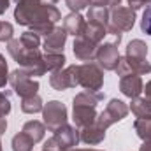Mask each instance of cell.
I'll list each match as a JSON object with an SVG mask.
<instances>
[{
  "instance_id": "40",
  "label": "cell",
  "mask_w": 151,
  "mask_h": 151,
  "mask_svg": "<svg viewBox=\"0 0 151 151\" xmlns=\"http://www.w3.org/2000/svg\"><path fill=\"white\" fill-rule=\"evenodd\" d=\"M0 135H2V134H0ZM0 151H2V141H0Z\"/></svg>"
},
{
  "instance_id": "32",
  "label": "cell",
  "mask_w": 151,
  "mask_h": 151,
  "mask_svg": "<svg viewBox=\"0 0 151 151\" xmlns=\"http://www.w3.org/2000/svg\"><path fill=\"white\" fill-rule=\"evenodd\" d=\"M121 4V0H91V5H100V7H107V9H114Z\"/></svg>"
},
{
  "instance_id": "25",
  "label": "cell",
  "mask_w": 151,
  "mask_h": 151,
  "mask_svg": "<svg viewBox=\"0 0 151 151\" xmlns=\"http://www.w3.org/2000/svg\"><path fill=\"white\" fill-rule=\"evenodd\" d=\"M65 55H51V53H44V63H46V70L47 72H55L65 67Z\"/></svg>"
},
{
  "instance_id": "5",
  "label": "cell",
  "mask_w": 151,
  "mask_h": 151,
  "mask_svg": "<svg viewBox=\"0 0 151 151\" xmlns=\"http://www.w3.org/2000/svg\"><path fill=\"white\" fill-rule=\"evenodd\" d=\"M135 11L132 7H123L118 5L111 9L109 16V25H107V35H113L114 40L121 42L123 32H130L135 25Z\"/></svg>"
},
{
  "instance_id": "29",
  "label": "cell",
  "mask_w": 151,
  "mask_h": 151,
  "mask_svg": "<svg viewBox=\"0 0 151 151\" xmlns=\"http://www.w3.org/2000/svg\"><path fill=\"white\" fill-rule=\"evenodd\" d=\"M141 30L151 37V5L146 7V11L142 12V19H141Z\"/></svg>"
},
{
  "instance_id": "37",
  "label": "cell",
  "mask_w": 151,
  "mask_h": 151,
  "mask_svg": "<svg viewBox=\"0 0 151 151\" xmlns=\"http://www.w3.org/2000/svg\"><path fill=\"white\" fill-rule=\"evenodd\" d=\"M139 151H151V141H146V142L139 148Z\"/></svg>"
},
{
  "instance_id": "42",
  "label": "cell",
  "mask_w": 151,
  "mask_h": 151,
  "mask_svg": "<svg viewBox=\"0 0 151 151\" xmlns=\"http://www.w3.org/2000/svg\"><path fill=\"white\" fill-rule=\"evenodd\" d=\"M42 151H49V150H42Z\"/></svg>"
},
{
  "instance_id": "11",
  "label": "cell",
  "mask_w": 151,
  "mask_h": 151,
  "mask_svg": "<svg viewBox=\"0 0 151 151\" xmlns=\"http://www.w3.org/2000/svg\"><path fill=\"white\" fill-rule=\"evenodd\" d=\"M118 42L113 40V42H102L97 49V63L104 69V70H116L118 63H119V51H118Z\"/></svg>"
},
{
  "instance_id": "12",
  "label": "cell",
  "mask_w": 151,
  "mask_h": 151,
  "mask_svg": "<svg viewBox=\"0 0 151 151\" xmlns=\"http://www.w3.org/2000/svg\"><path fill=\"white\" fill-rule=\"evenodd\" d=\"M67 30L62 27H55L51 30V34H47V37L44 39V53H51V55H62L63 53V46L67 42Z\"/></svg>"
},
{
  "instance_id": "36",
  "label": "cell",
  "mask_w": 151,
  "mask_h": 151,
  "mask_svg": "<svg viewBox=\"0 0 151 151\" xmlns=\"http://www.w3.org/2000/svg\"><path fill=\"white\" fill-rule=\"evenodd\" d=\"M142 91L146 93V99H150V100H151V81L146 83V86H144V90H142Z\"/></svg>"
},
{
  "instance_id": "10",
  "label": "cell",
  "mask_w": 151,
  "mask_h": 151,
  "mask_svg": "<svg viewBox=\"0 0 151 151\" xmlns=\"http://www.w3.org/2000/svg\"><path fill=\"white\" fill-rule=\"evenodd\" d=\"M77 69L79 65H69L65 69L55 70L49 76V84L53 90L56 91H65L69 88H76L77 86Z\"/></svg>"
},
{
  "instance_id": "26",
  "label": "cell",
  "mask_w": 151,
  "mask_h": 151,
  "mask_svg": "<svg viewBox=\"0 0 151 151\" xmlns=\"http://www.w3.org/2000/svg\"><path fill=\"white\" fill-rule=\"evenodd\" d=\"M134 130L144 142L151 141V119H139L137 118L134 121Z\"/></svg>"
},
{
  "instance_id": "39",
  "label": "cell",
  "mask_w": 151,
  "mask_h": 151,
  "mask_svg": "<svg viewBox=\"0 0 151 151\" xmlns=\"http://www.w3.org/2000/svg\"><path fill=\"white\" fill-rule=\"evenodd\" d=\"M47 2H51V4H56V2H58V0H47Z\"/></svg>"
},
{
  "instance_id": "18",
  "label": "cell",
  "mask_w": 151,
  "mask_h": 151,
  "mask_svg": "<svg viewBox=\"0 0 151 151\" xmlns=\"http://www.w3.org/2000/svg\"><path fill=\"white\" fill-rule=\"evenodd\" d=\"M130 111L135 114L139 119H151V100L146 99V97L132 99Z\"/></svg>"
},
{
  "instance_id": "28",
  "label": "cell",
  "mask_w": 151,
  "mask_h": 151,
  "mask_svg": "<svg viewBox=\"0 0 151 151\" xmlns=\"http://www.w3.org/2000/svg\"><path fill=\"white\" fill-rule=\"evenodd\" d=\"M12 35H14V27L11 23H7V21L0 19V42L12 40Z\"/></svg>"
},
{
  "instance_id": "15",
  "label": "cell",
  "mask_w": 151,
  "mask_h": 151,
  "mask_svg": "<svg viewBox=\"0 0 151 151\" xmlns=\"http://www.w3.org/2000/svg\"><path fill=\"white\" fill-rule=\"evenodd\" d=\"M79 135H81V142L88 144V146H97L100 142H104L106 139V128H102L97 121L90 127H84L79 130Z\"/></svg>"
},
{
  "instance_id": "19",
  "label": "cell",
  "mask_w": 151,
  "mask_h": 151,
  "mask_svg": "<svg viewBox=\"0 0 151 151\" xmlns=\"http://www.w3.org/2000/svg\"><path fill=\"white\" fill-rule=\"evenodd\" d=\"M109 16H111V9L100 7V5H90L88 14H86L88 21L99 23V25H102V27H106V28H107V25H109Z\"/></svg>"
},
{
  "instance_id": "33",
  "label": "cell",
  "mask_w": 151,
  "mask_h": 151,
  "mask_svg": "<svg viewBox=\"0 0 151 151\" xmlns=\"http://www.w3.org/2000/svg\"><path fill=\"white\" fill-rule=\"evenodd\" d=\"M127 2H128V7H132L134 11L142 9L144 5H151V0H127Z\"/></svg>"
},
{
  "instance_id": "27",
  "label": "cell",
  "mask_w": 151,
  "mask_h": 151,
  "mask_svg": "<svg viewBox=\"0 0 151 151\" xmlns=\"http://www.w3.org/2000/svg\"><path fill=\"white\" fill-rule=\"evenodd\" d=\"M19 40H21L23 46H27L28 49H39V47H40V35L34 34V32H30V30L23 32L21 37H19Z\"/></svg>"
},
{
  "instance_id": "4",
  "label": "cell",
  "mask_w": 151,
  "mask_h": 151,
  "mask_svg": "<svg viewBox=\"0 0 151 151\" xmlns=\"http://www.w3.org/2000/svg\"><path fill=\"white\" fill-rule=\"evenodd\" d=\"M81 142V135H79V128L76 125H63L60 128H56L53 132V137H49L47 141H44L42 150L49 151H70Z\"/></svg>"
},
{
  "instance_id": "34",
  "label": "cell",
  "mask_w": 151,
  "mask_h": 151,
  "mask_svg": "<svg viewBox=\"0 0 151 151\" xmlns=\"http://www.w3.org/2000/svg\"><path fill=\"white\" fill-rule=\"evenodd\" d=\"M9 5H11V0H0V16L7 12Z\"/></svg>"
},
{
  "instance_id": "6",
  "label": "cell",
  "mask_w": 151,
  "mask_h": 151,
  "mask_svg": "<svg viewBox=\"0 0 151 151\" xmlns=\"http://www.w3.org/2000/svg\"><path fill=\"white\" fill-rule=\"evenodd\" d=\"M77 86L90 91H100L104 86V69L95 62H84L77 69Z\"/></svg>"
},
{
  "instance_id": "9",
  "label": "cell",
  "mask_w": 151,
  "mask_h": 151,
  "mask_svg": "<svg viewBox=\"0 0 151 151\" xmlns=\"http://www.w3.org/2000/svg\"><path fill=\"white\" fill-rule=\"evenodd\" d=\"M130 113V107L123 102V100H118V99H111L109 104L106 106V109L102 113H99L97 116V123L102 127V128H109L111 125L121 121L127 118V114Z\"/></svg>"
},
{
  "instance_id": "14",
  "label": "cell",
  "mask_w": 151,
  "mask_h": 151,
  "mask_svg": "<svg viewBox=\"0 0 151 151\" xmlns=\"http://www.w3.org/2000/svg\"><path fill=\"white\" fill-rule=\"evenodd\" d=\"M142 90H144V84H142L141 76L130 74V76H125V77H119V91L125 97L137 99V97H141Z\"/></svg>"
},
{
  "instance_id": "22",
  "label": "cell",
  "mask_w": 151,
  "mask_h": 151,
  "mask_svg": "<svg viewBox=\"0 0 151 151\" xmlns=\"http://www.w3.org/2000/svg\"><path fill=\"white\" fill-rule=\"evenodd\" d=\"M125 56H134V58H146L148 56V44L141 39H134L127 44Z\"/></svg>"
},
{
  "instance_id": "21",
  "label": "cell",
  "mask_w": 151,
  "mask_h": 151,
  "mask_svg": "<svg viewBox=\"0 0 151 151\" xmlns=\"http://www.w3.org/2000/svg\"><path fill=\"white\" fill-rule=\"evenodd\" d=\"M123 60L127 62V65L130 67V72L137 76H144L151 72V63L148 58H134V56H123Z\"/></svg>"
},
{
  "instance_id": "41",
  "label": "cell",
  "mask_w": 151,
  "mask_h": 151,
  "mask_svg": "<svg viewBox=\"0 0 151 151\" xmlns=\"http://www.w3.org/2000/svg\"><path fill=\"white\" fill-rule=\"evenodd\" d=\"M18 2H21V0H16V4H18Z\"/></svg>"
},
{
  "instance_id": "13",
  "label": "cell",
  "mask_w": 151,
  "mask_h": 151,
  "mask_svg": "<svg viewBox=\"0 0 151 151\" xmlns=\"http://www.w3.org/2000/svg\"><path fill=\"white\" fill-rule=\"evenodd\" d=\"M74 56L79 62H93L95 56H97V49H99V44L88 40L84 35H79L74 39Z\"/></svg>"
},
{
  "instance_id": "8",
  "label": "cell",
  "mask_w": 151,
  "mask_h": 151,
  "mask_svg": "<svg viewBox=\"0 0 151 151\" xmlns=\"http://www.w3.org/2000/svg\"><path fill=\"white\" fill-rule=\"evenodd\" d=\"M42 123L46 125L47 130L55 132L56 128L63 127L69 119V113H67V107L65 104H62L60 100H51L47 104H44L42 107Z\"/></svg>"
},
{
  "instance_id": "1",
  "label": "cell",
  "mask_w": 151,
  "mask_h": 151,
  "mask_svg": "<svg viewBox=\"0 0 151 151\" xmlns=\"http://www.w3.org/2000/svg\"><path fill=\"white\" fill-rule=\"evenodd\" d=\"M60 18V11L47 0H21L14 9L16 23L21 27H28L30 32L40 37H47Z\"/></svg>"
},
{
  "instance_id": "17",
  "label": "cell",
  "mask_w": 151,
  "mask_h": 151,
  "mask_svg": "<svg viewBox=\"0 0 151 151\" xmlns=\"http://www.w3.org/2000/svg\"><path fill=\"white\" fill-rule=\"evenodd\" d=\"M81 35H84L88 40H91V42H95V44L100 46V44L104 42V37L107 35V28L102 27V25H99V23L86 21V27H84V30H83ZM77 37H79V35H77Z\"/></svg>"
},
{
  "instance_id": "3",
  "label": "cell",
  "mask_w": 151,
  "mask_h": 151,
  "mask_svg": "<svg viewBox=\"0 0 151 151\" xmlns=\"http://www.w3.org/2000/svg\"><path fill=\"white\" fill-rule=\"evenodd\" d=\"M7 51L11 55V58L21 67L25 69L32 77H40L44 76L46 70V63H44V55L39 49H28L27 46H23V42L19 39H12L7 42Z\"/></svg>"
},
{
  "instance_id": "20",
  "label": "cell",
  "mask_w": 151,
  "mask_h": 151,
  "mask_svg": "<svg viewBox=\"0 0 151 151\" xmlns=\"http://www.w3.org/2000/svg\"><path fill=\"white\" fill-rule=\"evenodd\" d=\"M35 144L40 142L42 139H44V135H46V125L42 123V121H37V119H30V121H27L25 125H23V128H21Z\"/></svg>"
},
{
  "instance_id": "31",
  "label": "cell",
  "mask_w": 151,
  "mask_h": 151,
  "mask_svg": "<svg viewBox=\"0 0 151 151\" xmlns=\"http://www.w3.org/2000/svg\"><path fill=\"white\" fill-rule=\"evenodd\" d=\"M7 83H9V69H7V62H5V58L0 55V90L5 88Z\"/></svg>"
},
{
  "instance_id": "7",
  "label": "cell",
  "mask_w": 151,
  "mask_h": 151,
  "mask_svg": "<svg viewBox=\"0 0 151 151\" xmlns=\"http://www.w3.org/2000/svg\"><path fill=\"white\" fill-rule=\"evenodd\" d=\"M9 84L12 86L14 93L21 99L25 97H32V95H37L39 91V81H35L32 76L28 74L25 69H16L9 74Z\"/></svg>"
},
{
  "instance_id": "30",
  "label": "cell",
  "mask_w": 151,
  "mask_h": 151,
  "mask_svg": "<svg viewBox=\"0 0 151 151\" xmlns=\"http://www.w3.org/2000/svg\"><path fill=\"white\" fill-rule=\"evenodd\" d=\"M65 4L72 12H81L83 9L91 5V0H65Z\"/></svg>"
},
{
  "instance_id": "35",
  "label": "cell",
  "mask_w": 151,
  "mask_h": 151,
  "mask_svg": "<svg viewBox=\"0 0 151 151\" xmlns=\"http://www.w3.org/2000/svg\"><path fill=\"white\" fill-rule=\"evenodd\" d=\"M7 130V121H5V116H0V134H4Z\"/></svg>"
},
{
  "instance_id": "38",
  "label": "cell",
  "mask_w": 151,
  "mask_h": 151,
  "mask_svg": "<svg viewBox=\"0 0 151 151\" xmlns=\"http://www.w3.org/2000/svg\"><path fill=\"white\" fill-rule=\"evenodd\" d=\"M84 151H102V150H93V148H90V150H84Z\"/></svg>"
},
{
  "instance_id": "24",
  "label": "cell",
  "mask_w": 151,
  "mask_h": 151,
  "mask_svg": "<svg viewBox=\"0 0 151 151\" xmlns=\"http://www.w3.org/2000/svg\"><path fill=\"white\" fill-rule=\"evenodd\" d=\"M12 151H34V146H35V142L21 130V132H18L14 137H12Z\"/></svg>"
},
{
  "instance_id": "2",
  "label": "cell",
  "mask_w": 151,
  "mask_h": 151,
  "mask_svg": "<svg viewBox=\"0 0 151 151\" xmlns=\"http://www.w3.org/2000/svg\"><path fill=\"white\" fill-rule=\"evenodd\" d=\"M104 100V93L102 91H90L84 90L81 93H77L72 100V119L74 125L81 130L84 127H90L97 121V106Z\"/></svg>"
},
{
  "instance_id": "23",
  "label": "cell",
  "mask_w": 151,
  "mask_h": 151,
  "mask_svg": "<svg viewBox=\"0 0 151 151\" xmlns=\"http://www.w3.org/2000/svg\"><path fill=\"white\" fill-rule=\"evenodd\" d=\"M42 99L39 95H32V97H25L21 99V111L25 114H35V113H42Z\"/></svg>"
},
{
  "instance_id": "16",
  "label": "cell",
  "mask_w": 151,
  "mask_h": 151,
  "mask_svg": "<svg viewBox=\"0 0 151 151\" xmlns=\"http://www.w3.org/2000/svg\"><path fill=\"white\" fill-rule=\"evenodd\" d=\"M84 27H86V19L79 14V12H70L69 16H65V19H63V28L67 30V34L69 35H81L83 34V30H84Z\"/></svg>"
}]
</instances>
